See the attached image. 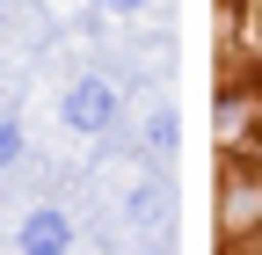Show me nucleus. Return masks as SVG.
<instances>
[{
  "instance_id": "obj_4",
  "label": "nucleus",
  "mask_w": 262,
  "mask_h": 255,
  "mask_svg": "<svg viewBox=\"0 0 262 255\" xmlns=\"http://www.w3.org/2000/svg\"><path fill=\"white\" fill-rule=\"evenodd\" d=\"M8 161H22V132H15V124H0V168H8Z\"/></svg>"
},
{
  "instance_id": "obj_3",
  "label": "nucleus",
  "mask_w": 262,
  "mask_h": 255,
  "mask_svg": "<svg viewBox=\"0 0 262 255\" xmlns=\"http://www.w3.org/2000/svg\"><path fill=\"white\" fill-rule=\"evenodd\" d=\"M146 146H153V153H168V146H175V117H168V110L146 124Z\"/></svg>"
},
{
  "instance_id": "obj_2",
  "label": "nucleus",
  "mask_w": 262,
  "mask_h": 255,
  "mask_svg": "<svg viewBox=\"0 0 262 255\" xmlns=\"http://www.w3.org/2000/svg\"><path fill=\"white\" fill-rule=\"evenodd\" d=\"M73 226H66V211H29L22 219V255H66Z\"/></svg>"
},
{
  "instance_id": "obj_1",
  "label": "nucleus",
  "mask_w": 262,
  "mask_h": 255,
  "mask_svg": "<svg viewBox=\"0 0 262 255\" xmlns=\"http://www.w3.org/2000/svg\"><path fill=\"white\" fill-rule=\"evenodd\" d=\"M110 117H117V88L110 80H80L66 95V124H73V132H102Z\"/></svg>"
},
{
  "instance_id": "obj_5",
  "label": "nucleus",
  "mask_w": 262,
  "mask_h": 255,
  "mask_svg": "<svg viewBox=\"0 0 262 255\" xmlns=\"http://www.w3.org/2000/svg\"><path fill=\"white\" fill-rule=\"evenodd\" d=\"M117 8H146V0H117Z\"/></svg>"
}]
</instances>
